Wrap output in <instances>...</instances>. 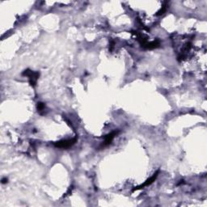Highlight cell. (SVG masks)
I'll return each mask as SVG.
<instances>
[{"label":"cell","mask_w":207,"mask_h":207,"mask_svg":"<svg viewBox=\"0 0 207 207\" xmlns=\"http://www.w3.org/2000/svg\"><path fill=\"white\" fill-rule=\"evenodd\" d=\"M23 75L24 76H27L29 78V83H30L31 86L34 87L37 84V81L38 79L40 74L38 72H35V71H32L30 70H25L23 72Z\"/></svg>","instance_id":"obj_1"},{"label":"cell","mask_w":207,"mask_h":207,"mask_svg":"<svg viewBox=\"0 0 207 207\" xmlns=\"http://www.w3.org/2000/svg\"><path fill=\"white\" fill-rule=\"evenodd\" d=\"M76 141H77L76 138H72V139H67V140H62L59 142H54V146L58 148H62V149H67V148L72 147L76 142Z\"/></svg>","instance_id":"obj_2"},{"label":"cell","mask_w":207,"mask_h":207,"mask_svg":"<svg viewBox=\"0 0 207 207\" xmlns=\"http://www.w3.org/2000/svg\"><path fill=\"white\" fill-rule=\"evenodd\" d=\"M159 172H160V171L158 170L152 176V177L150 178V179H148V180H147V181H145L142 185H139V186H137V187H135L134 188V189H133V191H136V190H138V189H142V188H144V187H147V186H149L150 185H151L154 181H155V179L157 178V177H158V174H159Z\"/></svg>","instance_id":"obj_3"},{"label":"cell","mask_w":207,"mask_h":207,"mask_svg":"<svg viewBox=\"0 0 207 207\" xmlns=\"http://www.w3.org/2000/svg\"><path fill=\"white\" fill-rule=\"evenodd\" d=\"M118 134H119V130H115V131H112V133L108 134V135H106L105 138H104V142L102 144V147H107V146H108L112 142L113 138H115V136H116Z\"/></svg>","instance_id":"obj_4"},{"label":"cell","mask_w":207,"mask_h":207,"mask_svg":"<svg viewBox=\"0 0 207 207\" xmlns=\"http://www.w3.org/2000/svg\"><path fill=\"white\" fill-rule=\"evenodd\" d=\"M160 45V41L156 40V41H153L151 42H147V44L144 46L143 48H146L148 49H155V48H158Z\"/></svg>","instance_id":"obj_5"},{"label":"cell","mask_w":207,"mask_h":207,"mask_svg":"<svg viewBox=\"0 0 207 207\" xmlns=\"http://www.w3.org/2000/svg\"><path fill=\"white\" fill-rule=\"evenodd\" d=\"M44 109H45V104H44L43 103H41V102H39V103H37V110H38V112L42 113Z\"/></svg>","instance_id":"obj_6"},{"label":"cell","mask_w":207,"mask_h":207,"mask_svg":"<svg viewBox=\"0 0 207 207\" xmlns=\"http://www.w3.org/2000/svg\"><path fill=\"white\" fill-rule=\"evenodd\" d=\"M167 11V5H164L163 7H162V8L160 9V11L158 12L157 13V16H161V15H163L164 14V12Z\"/></svg>","instance_id":"obj_7"},{"label":"cell","mask_w":207,"mask_h":207,"mask_svg":"<svg viewBox=\"0 0 207 207\" xmlns=\"http://www.w3.org/2000/svg\"><path fill=\"white\" fill-rule=\"evenodd\" d=\"M114 45H115V41H110V47H109V50H110V51L112 50V49L114 47Z\"/></svg>","instance_id":"obj_8"},{"label":"cell","mask_w":207,"mask_h":207,"mask_svg":"<svg viewBox=\"0 0 207 207\" xmlns=\"http://www.w3.org/2000/svg\"><path fill=\"white\" fill-rule=\"evenodd\" d=\"M7 179H3V180H2V183H3V184H5V183H7Z\"/></svg>","instance_id":"obj_9"}]
</instances>
